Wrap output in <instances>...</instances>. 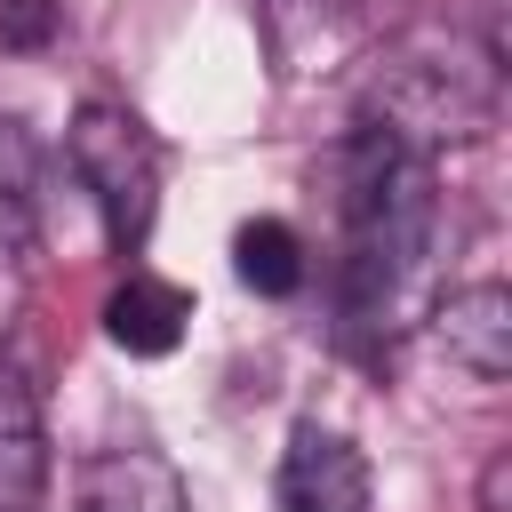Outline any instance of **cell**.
Listing matches in <instances>:
<instances>
[{"label": "cell", "instance_id": "7c38bea8", "mask_svg": "<svg viewBox=\"0 0 512 512\" xmlns=\"http://www.w3.org/2000/svg\"><path fill=\"white\" fill-rule=\"evenodd\" d=\"M480 512H512V456L504 448L480 464Z\"/></svg>", "mask_w": 512, "mask_h": 512}, {"label": "cell", "instance_id": "8fae6325", "mask_svg": "<svg viewBox=\"0 0 512 512\" xmlns=\"http://www.w3.org/2000/svg\"><path fill=\"white\" fill-rule=\"evenodd\" d=\"M64 24V0H0V48H48Z\"/></svg>", "mask_w": 512, "mask_h": 512}, {"label": "cell", "instance_id": "3957f363", "mask_svg": "<svg viewBox=\"0 0 512 512\" xmlns=\"http://www.w3.org/2000/svg\"><path fill=\"white\" fill-rule=\"evenodd\" d=\"M64 152L80 168V184L96 192V216H104V240L120 256H136L152 240V216H160V136L128 112V104H104L88 96L64 128Z\"/></svg>", "mask_w": 512, "mask_h": 512}, {"label": "cell", "instance_id": "ba28073f", "mask_svg": "<svg viewBox=\"0 0 512 512\" xmlns=\"http://www.w3.org/2000/svg\"><path fill=\"white\" fill-rule=\"evenodd\" d=\"M184 320H192V296L160 272H128L112 296H104V336L128 352V360H160L184 344Z\"/></svg>", "mask_w": 512, "mask_h": 512}, {"label": "cell", "instance_id": "8992f818", "mask_svg": "<svg viewBox=\"0 0 512 512\" xmlns=\"http://www.w3.org/2000/svg\"><path fill=\"white\" fill-rule=\"evenodd\" d=\"M432 344H440L464 376L504 384V376H512V288H496V280L456 288V296L432 312Z\"/></svg>", "mask_w": 512, "mask_h": 512}, {"label": "cell", "instance_id": "7a4b0ae2", "mask_svg": "<svg viewBox=\"0 0 512 512\" xmlns=\"http://www.w3.org/2000/svg\"><path fill=\"white\" fill-rule=\"evenodd\" d=\"M504 112V72L496 48L464 32H408L400 48L376 56L360 88V120L384 128L400 152H440V144H480Z\"/></svg>", "mask_w": 512, "mask_h": 512}, {"label": "cell", "instance_id": "52a82bcc", "mask_svg": "<svg viewBox=\"0 0 512 512\" xmlns=\"http://www.w3.org/2000/svg\"><path fill=\"white\" fill-rule=\"evenodd\" d=\"M48 440H40V384L0 360V512H40Z\"/></svg>", "mask_w": 512, "mask_h": 512}, {"label": "cell", "instance_id": "9c48e42d", "mask_svg": "<svg viewBox=\"0 0 512 512\" xmlns=\"http://www.w3.org/2000/svg\"><path fill=\"white\" fill-rule=\"evenodd\" d=\"M232 272H240V288H256V296H296V288H304V240H296L280 216H248V224L232 232Z\"/></svg>", "mask_w": 512, "mask_h": 512}, {"label": "cell", "instance_id": "6da1fadb", "mask_svg": "<svg viewBox=\"0 0 512 512\" xmlns=\"http://www.w3.org/2000/svg\"><path fill=\"white\" fill-rule=\"evenodd\" d=\"M328 192H336V224H344V256H336V304L352 336H392V312L432 248V160L400 152L384 128H352L328 152Z\"/></svg>", "mask_w": 512, "mask_h": 512}, {"label": "cell", "instance_id": "5b68a950", "mask_svg": "<svg viewBox=\"0 0 512 512\" xmlns=\"http://www.w3.org/2000/svg\"><path fill=\"white\" fill-rule=\"evenodd\" d=\"M72 512H192V488L160 448H104L72 472Z\"/></svg>", "mask_w": 512, "mask_h": 512}, {"label": "cell", "instance_id": "277c9868", "mask_svg": "<svg viewBox=\"0 0 512 512\" xmlns=\"http://www.w3.org/2000/svg\"><path fill=\"white\" fill-rule=\"evenodd\" d=\"M272 496H280V512H376L368 456L344 432H328V424H296L288 432Z\"/></svg>", "mask_w": 512, "mask_h": 512}, {"label": "cell", "instance_id": "30bf717a", "mask_svg": "<svg viewBox=\"0 0 512 512\" xmlns=\"http://www.w3.org/2000/svg\"><path fill=\"white\" fill-rule=\"evenodd\" d=\"M32 200H40V152H32V128L0 112V240H24V232H32Z\"/></svg>", "mask_w": 512, "mask_h": 512}]
</instances>
